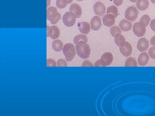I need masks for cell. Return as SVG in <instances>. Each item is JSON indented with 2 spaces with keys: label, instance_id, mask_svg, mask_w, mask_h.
Returning a JSON list of instances; mask_svg holds the SVG:
<instances>
[{
  "label": "cell",
  "instance_id": "ba28073f",
  "mask_svg": "<svg viewBox=\"0 0 155 116\" xmlns=\"http://www.w3.org/2000/svg\"><path fill=\"white\" fill-rule=\"evenodd\" d=\"M94 10L96 15L102 16L106 12V8L103 3L97 2L94 5Z\"/></svg>",
  "mask_w": 155,
  "mask_h": 116
},
{
  "label": "cell",
  "instance_id": "44dd1931",
  "mask_svg": "<svg viewBox=\"0 0 155 116\" xmlns=\"http://www.w3.org/2000/svg\"><path fill=\"white\" fill-rule=\"evenodd\" d=\"M107 14H111L116 18L119 15L118 9L115 5H111L107 8Z\"/></svg>",
  "mask_w": 155,
  "mask_h": 116
},
{
  "label": "cell",
  "instance_id": "4fadbf2b",
  "mask_svg": "<svg viewBox=\"0 0 155 116\" xmlns=\"http://www.w3.org/2000/svg\"><path fill=\"white\" fill-rule=\"evenodd\" d=\"M120 51L124 56L128 57L131 54L133 49L130 43L126 42V45L124 47H120Z\"/></svg>",
  "mask_w": 155,
  "mask_h": 116
},
{
  "label": "cell",
  "instance_id": "52a82bcc",
  "mask_svg": "<svg viewBox=\"0 0 155 116\" xmlns=\"http://www.w3.org/2000/svg\"><path fill=\"white\" fill-rule=\"evenodd\" d=\"M101 67L108 66L112 63L113 60V56L112 53L110 52H107L104 53L101 56L100 60Z\"/></svg>",
  "mask_w": 155,
  "mask_h": 116
},
{
  "label": "cell",
  "instance_id": "4dcf8cb0",
  "mask_svg": "<svg viewBox=\"0 0 155 116\" xmlns=\"http://www.w3.org/2000/svg\"><path fill=\"white\" fill-rule=\"evenodd\" d=\"M82 67H93L94 65L92 64L91 62L89 60L84 61L82 64Z\"/></svg>",
  "mask_w": 155,
  "mask_h": 116
},
{
  "label": "cell",
  "instance_id": "8d00e7d4",
  "mask_svg": "<svg viewBox=\"0 0 155 116\" xmlns=\"http://www.w3.org/2000/svg\"><path fill=\"white\" fill-rule=\"evenodd\" d=\"M129 1L132 2V3H135V2L137 1V0H129Z\"/></svg>",
  "mask_w": 155,
  "mask_h": 116
},
{
  "label": "cell",
  "instance_id": "83f0119b",
  "mask_svg": "<svg viewBox=\"0 0 155 116\" xmlns=\"http://www.w3.org/2000/svg\"><path fill=\"white\" fill-rule=\"evenodd\" d=\"M57 65L58 67H67L68 64L63 59H59L57 62Z\"/></svg>",
  "mask_w": 155,
  "mask_h": 116
},
{
  "label": "cell",
  "instance_id": "30bf717a",
  "mask_svg": "<svg viewBox=\"0 0 155 116\" xmlns=\"http://www.w3.org/2000/svg\"><path fill=\"white\" fill-rule=\"evenodd\" d=\"M149 46V41L144 37L140 38L137 43V49L140 52H143L147 51Z\"/></svg>",
  "mask_w": 155,
  "mask_h": 116
},
{
  "label": "cell",
  "instance_id": "9c48e42d",
  "mask_svg": "<svg viewBox=\"0 0 155 116\" xmlns=\"http://www.w3.org/2000/svg\"><path fill=\"white\" fill-rule=\"evenodd\" d=\"M90 24L91 29L94 31H97L99 30L102 25L101 18L97 16H95L92 18Z\"/></svg>",
  "mask_w": 155,
  "mask_h": 116
},
{
  "label": "cell",
  "instance_id": "8992f818",
  "mask_svg": "<svg viewBox=\"0 0 155 116\" xmlns=\"http://www.w3.org/2000/svg\"><path fill=\"white\" fill-rule=\"evenodd\" d=\"M133 31L134 34L138 37H143L146 32V27L140 22H136L133 24Z\"/></svg>",
  "mask_w": 155,
  "mask_h": 116
},
{
  "label": "cell",
  "instance_id": "d4e9b609",
  "mask_svg": "<svg viewBox=\"0 0 155 116\" xmlns=\"http://www.w3.org/2000/svg\"><path fill=\"white\" fill-rule=\"evenodd\" d=\"M68 4V0H57L56 1V6L58 8H64Z\"/></svg>",
  "mask_w": 155,
  "mask_h": 116
},
{
  "label": "cell",
  "instance_id": "836d02e7",
  "mask_svg": "<svg viewBox=\"0 0 155 116\" xmlns=\"http://www.w3.org/2000/svg\"><path fill=\"white\" fill-rule=\"evenodd\" d=\"M150 43H151V44L152 46L155 47V35L153 36V37H152L151 40H150Z\"/></svg>",
  "mask_w": 155,
  "mask_h": 116
},
{
  "label": "cell",
  "instance_id": "d6a6232c",
  "mask_svg": "<svg viewBox=\"0 0 155 116\" xmlns=\"http://www.w3.org/2000/svg\"><path fill=\"white\" fill-rule=\"evenodd\" d=\"M150 26L152 30L155 32V19L152 20L150 24Z\"/></svg>",
  "mask_w": 155,
  "mask_h": 116
},
{
  "label": "cell",
  "instance_id": "2e32d148",
  "mask_svg": "<svg viewBox=\"0 0 155 116\" xmlns=\"http://www.w3.org/2000/svg\"><path fill=\"white\" fill-rule=\"evenodd\" d=\"M114 41L116 44L120 47H124L126 45V38L121 34L118 33L115 35Z\"/></svg>",
  "mask_w": 155,
  "mask_h": 116
},
{
  "label": "cell",
  "instance_id": "7c38bea8",
  "mask_svg": "<svg viewBox=\"0 0 155 116\" xmlns=\"http://www.w3.org/2000/svg\"><path fill=\"white\" fill-rule=\"evenodd\" d=\"M78 28L79 31L83 34L87 35L91 31V27L87 22H80L78 24Z\"/></svg>",
  "mask_w": 155,
  "mask_h": 116
},
{
  "label": "cell",
  "instance_id": "9a60e30c",
  "mask_svg": "<svg viewBox=\"0 0 155 116\" xmlns=\"http://www.w3.org/2000/svg\"><path fill=\"white\" fill-rule=\"evenodd\" d=\"M149 55L146 52H144L140 54L138 58V64L140 66H144L147 64L149 61Z\"/></svg>",
  "mask_w": 155,
  "mask_h": 116
},
{
  "label": "cell",
  "instance_id": "74e56055",
  "mask_svg": "<svg viewBox=\"0 0 155 116\" xmlns=\"http://www.w3.org/2000/svg\"><path fill=\"white\" fill-rule=\"evenodd\" d=\"M151 1L153 4H155V0H151Z\"/></svg>",
  "mask_w": 155,
  "mask_h": 116
},
{
  "label": "cell",
  "instance_id": "ffe728a7",
  "mask_svg": "<svg viewBox=\"0 0 155 116\" xmlns=\"http://www.w3.org/2000/svg\"><path fill=\"white\" fill-rule=\"evenodd\" d=\"M138 66L136 60L133 57H129L127 58L125 63L126 67H137Z\"/></svg>",
  "mask_w": 155,
  "mask_h": 116
},
{
  "label": "cell",
  "instance_id": "1f68e13d",
  "mask_svg": "<svg viewBox=\"0 0 155 116\" xmlns=\"http://www.w3.org/2000/svg\"><path fill=\"white\" fill-rule=\"evenodd\" d=\"M123 2V0H113V3L115 4V5L117 6H120L122 5Z\"/></svg>",
  "mask_w": 155,
  "mask_h": 116
},
{
  "label": "cell",
  "instance_id": "d590c367",
  "mask_svg": "<svg viewBox=\"0 0 155 116\" xmlns=\"http://www.w3.org/2000/svg\"><path fill=\"white\" fill-rule=\"evenodd\" d=\"M68 4H71V3H72L73 1V0H68Z\"/></svg>",
  "mask_w": 155,
  "mask_h": 116
},
{
  "label": "cell",
  "instance_id": "f1b7e54d",
  "mask_svg": "<svg viewBox=\"0 0 155 116\" xmlns=\"http://www.w3.org/2000/svg\"><path fill=\"white\" fill-rule=\"evenodd\" d=\"M148 53L151 58L155 60V47H151L148 50Z\"/></svg>",
  "mask_w": 155,
  "mask_h": 116
},
{
  "label": "cell",
  "instance_id": "484cf974",
  "mask_svg": "<svg viewBox=\"0 0 155 116\" xmlns=\"http://www.w3.org/2000/svg\"><path fill=\"white\" fill-rule=\"evenodd\" d=\"M110 32L111 35H112L113 37H114L115 35L117 34H122V32L121 31V29L118 26H113L111 27L110 29Z\"/></svg>",
  "mask_w": 155,
  "mask_h": 116
},
{
  "label": "cell",
  "instance_id": "8fae6325",
  "mask_svg": "<svg viewBox=\"0 0 155 116\" xmlns=\"http://www.w3.org/2000/svg\"><path fill=\"white\" fill-rule=\"evenodd\" d=\"M115 18H116L112 14H107L102 18L104 24L107 27L113 26L115 22Z\"/></svg>",
  "mask_w": 155,
  "mask_h": 116
},
{
  "label": "cell",
  "instance_id": "e575fe53",
  "mask_svg": "<svg viewBox=\"0 0 155 116\" xmlns=\"http://www.w3.org/2000/svg\"><path fill=\"white\" fill-rule=\"evenodd\" d=\"M51 5V0H47V6L49 7Z\"/></svg>",
  "mask_w": 155,
  "mask_h": 116
},
{
  "label": "cell",
  "instance_id": "ac0fdd59",
  "mask_svg": "<svg viewBox=\"0 0 155 116\" xmlns=\"http://www.w3.org/2000/svg\"><path fill=\"white\" fill-rule=\"evenodd\" d=\"M136 5L139 10L144 11L148 8L149 3L148 0H137Z\"/></svg>",
  "mask_w": 155,
  "mask_h": 116
},
{
  "label": "cell",
  "instance_id": "4316f807",
  "mask_svg": "<svg viewBox=\"0 0 155 116\" xmlns=\"http://www.w3.org/2000/svg\"><path fill=\"white\" fill-rule=\"evenodd\" d=\"M47 67H56L57 63L55 61L51 58H48L47 60Z\"/></svg>",
  "mask_w": 155,
  "mask_h": 116
},
{
  "label": "cell",
  "instance_id": "f546056e",
  "mask_svg": "<svg viewBox=\"0 0 155 116\" xmlns=\"http://www.w3.org/2000/svg\"><path fill=\"white\" fill-rule=\"evenodd\" d=\"M53 30L52 27L47 25V37H50L53 34Z\"/></svg>",
  "mask_w": 155,
  "mask_h": 116
},
{
  "label": "cell",
  "instance_id": "6da1fadb",
  "mask_svg": "<svg viewBox=\"0 0 155 116\" xmlns=\"http://www.w3.org/2000/svg\"><path fill=\"white\" fill-rule=\"evenodd\" d=\"M78 56L82 59L89 58L91 54V48L89 44L83 41L78 42L75 46Z\"/></svg>",
  "mask_w": 155,
  "mask_h": 116
},
{
  "label": "cell",
  "instance_id": "cb8c5ba5",
  "mask_svg": "<svg viewBox=\"0 0 155 116\" xmlns=\"http://www.w3.org/2000/svg\"><path fill=\"white\" fill-rule=\"evenodd\" d=\"M150 21V18L149 16L148 15H143L141 17L140 20V24H142L145 27H147Z\"/></svg>",
  "mask_w": 155,
  "mask_h": 116
},
{
  "label": "cell",
  "instance_id": "d6986e66",
  "mask_svg": "<svg viewBox=\"0 0 155 116\" xmlns=\"http://www.w3.org/2000/svg\"><path fill=\"white\" fill-rule=\"evenodd\" d=\"M63 43L61 40H55L52 42V48L55 52H61L63 49Z\"/></svg>",
  "mask_w": 155,
  "mask_h": 116
},
{
  "label": "cell",
  "instance_id": "277c9868",
  "mask_svg": "<svg viewBox=\"0 0 155 116\" xmlns=\"http://www.w3.org/2000/svg\"><path fill=\"white\" fill-rule=\"evenodd\" d=\"M139 12L137 9L134 6H130L127 8L125 12V18L128 21L133 22L138 17Z\"/></svg>",
  "mask_w": 155,
  "mask_h": 116
},
{
  "label": "cell",
  "instance_id": "603a6c76",
  "mask_svg": "<svg viewBox=\"0 0 155 116\" xmlns=\"http://www.w3.org/2000/svg\"><path fill=\"white\" fill-rule=\"evenodd\" d=\"M52 28H53V32L52 35L51 36V38L52 40H56L58 39L60 36V30L57 27V26H52Z\"/></svg>",
  "mask_w": 155,
  "mask_h": 116
},
{
  "label": "cell",
  "instance_id": "5b68a950",
  "mask_svg": "<svg viewBox=\"0 0 155 116\" xmlns=\"http://www.w3.org/2000/svg\"><path fill=\"white\" fill-rule=\"evenodd\" d=\"M64 25L67 27H70L74 25L76 21V17L73 13L67 12L64 14L62 17Z\"/></svg>",
  "mask_w": 155,
  "mask_h": 116
},
{
  "label": "cell",
  "instance_id": "7a4b0ae2",
  "mask_svg": "<svg viewBox=\"0 0 155 116\" xmlns=\"http://www.w3.org/2000/svg\"><path fill=\"white\" fill-rule=\"evenodd\" d=\"M61 18V14L58 12L57 8L54 6L48 7L47 9V19L52 24H57Z\"/></svg>",
  "mask_w": 155,
  "mask_h": 116
},
{
  "label": "cell",
  "instance_id": "3957f363",
  "mask_svg": "<svg viewBox=\"0 0 155 116\" xmlns=\"http://www.w3.org/2000/svg\"><path fill=\"white\" fill-rule=\"evenodd\" d=\"M62 51L65 57L66 60L68 62L72 60L76 55L75 47L71 43L66 44L63 46Z\"/></svg>",
  "mask_w": 155,
  "mask_h": 116
},
{
  "label": "cell",
  "instance_id": "7402d4cb",
  "mask_svg": "<svg viewBox=\"0 0 155 116\" xmlns=\"http://www.w3.org/2000/svg\"><path fill=\"white\" fill-rule=\"evenodd\" d=\"M80 41H83L86 43H87V37L86 35H84V34H79L74 37V42L75 44H76L78 42H79Z\"/></svg>",
  "mask_w": 155,
  "mask_h": 116
},
{
  "label": "cell",
  "instance_id": "5bb4252c",
  "mask_svg": "<svg viewBox=\"0 0 155 116\" xmlns=\"http://www.w3.org/2000/svg\"><path fill=\"white\" fill-rule=\"evenodd\" d=\"M70 12L73 13L75 15L76 18H79L81 16V8L78 4H71L70 7Z\"/></svg>",
  "mask_w": 155,
  "mask_h": 116
},
{
  "label": "cell",
  "instance_id": "f35d334b",
  "mask_svg": "<svg viewBox=\"0 0 155 116\" xmlns=\"http://www.w3.org/2000/svg\"><path fill=\"white\" fill-rule=\"evenodd\" d=\"M77 1H78L80 2L82 1H83V0H77Z\"/></svg>",
  "mask_w": 155,
  "mask_h": 116
},
{
  "label": "cell",
  "instance_id": "e0dca14e",
  "mask_svg": "<svg viewBox=\"0 0 155 116\" xmlns=\"http://www.w3.org/2000/svg\"><path fill=\"white\" fill-rule=\"evenodd\" d=\"M132 24L130 21L123 19L119 23V27L121 30L124 32H127L130 30L132 28Z\"/></svg>",
  "mask_w": 155,
  "mask_h": 116
}]
</instances>
